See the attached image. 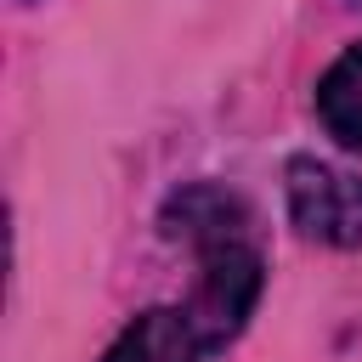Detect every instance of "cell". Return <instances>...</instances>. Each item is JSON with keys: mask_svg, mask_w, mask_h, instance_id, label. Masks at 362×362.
Masks as SVG:
<instances>
[{"mask_svg": "<svg viewBox=\"0 0 362 362\" xmlns=\"http://www.w3.org/2000/svg\"><path fill=\"white\" fill-rule=\"evenodd\" d=\"M260 300V249L255 232H226L198 243V283L187 300V322L204 345H221L243 328V317Z\"/></svg>", "mask_w": 362, "mask_h": 362, "instance_id": "6da1fadb", "label": "cell"}, {"mask_svg": "<svg viewBox=\"0 0 362 362\" xmlns=\"http://www.w3.org/2000/svg\"><path fill=\"white\" fill-rule=\"evenodd\" d=\"M288 215L311 243L356 249L362 243V181L322 158L288 164Z\"/></svg>", "mask_w": 362, "mask_h": 362, "instance_id": "7a4b0ae2", "label": "cell"}, {"mask_svg": "<svg viewBox=\"0 0 362 362\" xmlns=\"http://www.w3.org/2000/svg\"><path fill=\"white\" fill-rule=\"evenodd\" d=\"M198 351H204V339H198V328L187 322V311L153 305V311H141V317L113 339V351H107L102 362H198Z\"/></svg>", "mask_w": 362, "mask_h": 362, "instance_id": "3957f363", "label": "cell"}, {"mask_svg": "<svg viewBox=\"0 0 362 362\" xmlns=\"http://www.w3.org/2000/svg\"><path fill=\"white\" fill-rule=\"evenodd\" d=\"M317 113L339 147L362 153V45H345V57L317 85Z\"/></svg>", "mask_w": 362, "mask_h": 362, "instance_id": "277c9868", "label": "cell"}]
</instances>
